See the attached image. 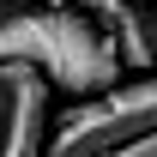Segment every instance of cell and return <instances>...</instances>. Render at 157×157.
<instances>
[{
  "label": "cell",
  "mask_w": 157,
  "mask_h": 157,
  "mask_svg": "<svg viewBox=\"0 0 157 157\" xmlns=\"http://www.w3.org/2000/svg\"><path fill=\"white\" fill-rule=\"evenodd\" d=\"M36 67L48 78V91L67 97H103L109 85H121V48L91 12L78 6H24L0 24V67Z\"/></svg>",
  "instance_id": "obj_1"
},
{
  "label": "cell",
  "mask_w": 157,
  "mask_h": 157,
  "mask_svg": "<svg viewBox=\"0 0 157 157\" xmlns=\"http://www.w3.org/2000/svg\"><path fill=\"white\" fill-rule=\"evenodd\" d=\"M151 127H157V67L127 78V85H109L103 97H85L73 109H60L42 157H109L127 139L151 133Z\"/></svg>",
  "instance_id": "obj_2"
},
{
  "label": "cell",
  "mask_w": 157,
  "mask_h": 157,
  "mask_svg": "<svg viewBox=\"0 0 157 157\" xmlns=\"http://www.w3.org/2000/svg\"><path fill=\"white\" fill-rule=\"evenodd\" d=\"M78 12H91L103 30H115V18L127 12V0H78Z\"/></svg>",
  "instance_id": "obj_3"
},
{
  "label": "cell",
  "mask_w": 157,
  "mask_h": 157,
  "mask_svg": "<svg viewBox=\"0 0 157 157\" xmlns=\"http://www.w3.org/2000/svg\"><path fill=\"white\" fill-rule=\"evenodd\" d=\"M109 157H157V127H151V133H139V139H127V145L109 151Z\"/></svg>",
  "instance_id": "obj_4"
},
{
  "label": "cell",
  "mask_w": 157,
  "mask_h": 157,
  "mask_svg": "<svg viewBox=\"0 0 157 157\" xmlns=\"http://www.w3.org/2000/svg\"><path fill=\"white\" fill-rule=\"evenodd\" d=\"M24 6H36V0H0V24L12 18V12H24ZM48 6H55V0H48Z\"/></svg>",
  "instance_id": "obj_5"
}]
</instances>
